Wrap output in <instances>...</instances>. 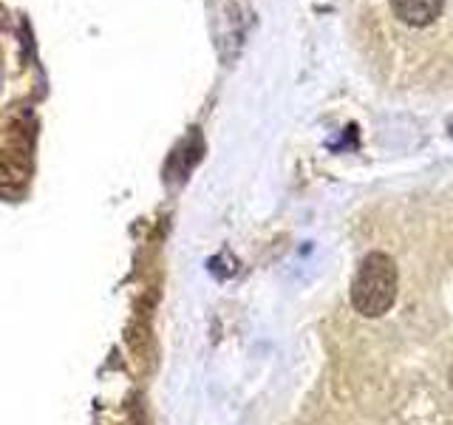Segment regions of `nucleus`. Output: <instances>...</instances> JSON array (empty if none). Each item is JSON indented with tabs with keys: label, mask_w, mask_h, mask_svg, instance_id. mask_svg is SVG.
Masks as SVG:
<instances>
[{
	"label": "nucleus",
	"mask_w": 453,
	"mask_h": 425,
	"mask_svg": "<svg viewBox=\"0 0 453 425\" xmlns=\"http://www.w3.org/2000/svg\"><path fill=\"white\" fill-rule=\"evenodd\" d=\"M396 264L386 252H368L351 281V304L363 318H380L396 301Z\"/></svg>",
	"instance_id": "obj_1"
},
{
	"label": "nucleus",
	"mask_w": 453,
	"mask_h": 425,
	"mask_svg": "<svg viewBox=\"0 0 453 425\" xmlns=\"http://www.w3.org/2000/svg\"><path fill=\"white\" fill-rule=\"evenodd\" d=\"M394 14L405 26H431L445 9V0H391Z\"/></svg>",
	"instance_id": "obj_2"
},
{
	"label": "nucleus",
	"mask_w": 453,
	"mask_h": 425,
	"mask_svg": "<svg viewBox=\"0 0 453 425\" xmlns=\"http://www.w3.org/2000/svg\"><path fill=\"white\" fill-rule=\"evenodd\" d=\"M450 382H453V366H450Z\"/></svg>",
	"instance_id": "obj_3"
}]
</instances>
